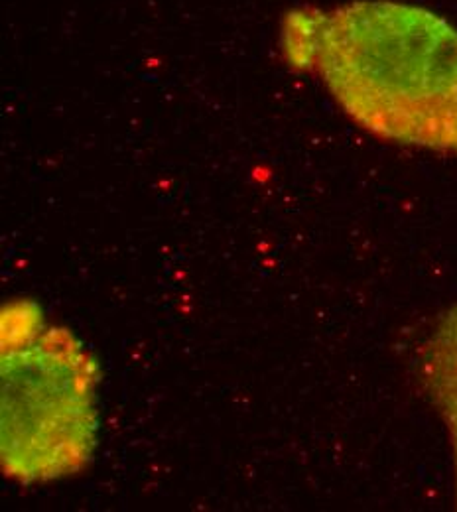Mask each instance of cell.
Returning a JSON list of instances; mask_svg holds the SVG:
<instances>
[{
  "label": "cell",
  "instance_id": "obj_1",
  "mask_svg": "<svg viewBox=\"0 0 457 512\" xmlns=\"http://www.w3.org/2000/svg\"><path fill=\"white\" fill-rule=\"evenodd\" d=\"M282 50L377 138L457 154V30L438 14L391 0L294 10Z\"/></svg>",
  "mask_w": 457,
  "mask_h": 512
},
{
  "label": "cell",
  "instance_id": "obj_2",
  "mask_svg": "<svg viewBox=\"0 0 457 512\" xmlns=\"http://www.w3.org/2000/svg\"><path fill=\"white\" fill-rule=\"evenodd\" d=\"M0 459L32 485L75 475L97 440V373L83 345L32 302L0 318Z\"/></svg>",
  "mask_w": 457,
  "mask_h": 512
},
{
  "label": "cell",
  "instance_id": "obj_3",
  "mask_svg": "<svg viewBox=\"0 0 457 512\" xmlns=\"http://www.w3.org/2000/svg\"><path fill=\"white\" fill-rule=\"evenodd\" d=\"M424 386L438 408L454 453L457 501V306L438 321L422 349Z\"/></svg>",
  "mask_w": 457,
  "mask_h": 512
}]
</instances>
